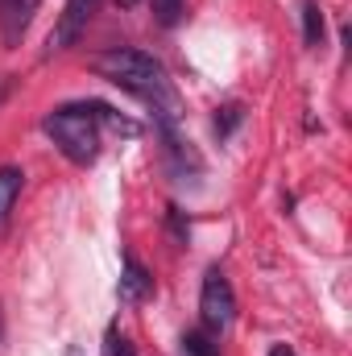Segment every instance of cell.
Returning a JSON list of instances; mask_svg holds the SVG:
<instances>
[{
    "instance_id": "cell-17",
    "label": "cell",
    "mask_w": 352,
    "mask_h": 356,
    "mask_svg": "<svg viewBox=\"0 0 352 356\" xmlns=\"http://www.w3.org/2000/svg\"><path fill=\"white\" fill-rule=\"evenodd\" d=\"M63 356H83V348H79V344H71V348H67Z\"/></svg>"
},
{
    "instance_id": "cell-5",
    "label": "cell",
    "mask_w": 352,
    "mask_h": 356,
    "mask_svg": "<svg viewBox=\"0 0 352 356\" xmlns=\"http://www.w3.org/2000/svg\"><path fill=\"white\" fill-rule=\"evenodd\" d=\"M150 294H154V277H150V269L141 266L137 257H125V266H120V286H116L120 307H137V302H145Z\"/></svg>"
},
{
    "instance_id": "cell-1",
    "label": "cell",
    "mask_w": 352,
    "mask_h": 356,
    "mask_svg": "<svg viewBox=\"0 0 352 356\" xmlns=\"http://www.w3.org/2000/svg\"><path fill=\"white\" fill-rule=\"evenodd\" d=\"M91 71L99 79L116 83L120 91L137 95L141 104H150L154 116H158V129H175L182 120V99H178L166 67L154 54H145V50H104V54L91 58Z\"/></svg>"
},
{
    "instance_id": "cell-6",
    "label": "cell",
    "mask_w": 352,
    "mask_h": 356,
    "mask_svg": "<svg viewBox=\"0 0 352 356\" xmlns=\"http://www.w3.org/2000/svg\"><path fill=\"white\" fill-rule=\"evenodd\" d=\"M33 8H38V0H0V33H4L8 46H17L25 38V29L33 21Z\"/></svg>"
},
{
    "instance_id": "cell-16",
    "label": "cell",
    "mask_w": 352,
    "mask_h": 356,
    "mask_svg": "<svg viewBox=\"0 0 352 356\" xmlns=\"http://www.w3.org/2000/svg\"><path fill=\"white\" fill-rule=\"evenodd\" d=\"M269 356H298V353H294V348H286V344H273V348H269Z\"/></svg>"
},
{
    "instance_id": "cell-4",
    "label": "cell",
    "mask_w": 352,
    "mask_h": 356,
    "mask_svg": "<svg viewBox=\"0 0 352 356\" xmlns=\"http://www.w3.org/2000/svg\"><path fill=\"white\" fill-rule=\"evenodd\" d=\"M95 4H99V0H67V4H63V13H58L54 29H50V38H46V54L71 50V46L83 38V29H88V21H91V13H95Z\"/></svg>"
},
{
    "instance_id": "cell-3",
    "label": "cell",
    "mask_w": 352,
    "mask_h": 356,
    "mask_svg": "<svg viewBox=\"0 0 352 356\" xmlns=\"http://www.w3.org/2000/svg\"><path fill=\"white\" fill-rule=\"evenodd\" d=\"M199 319L207 332H228L232 319H237V294H232V282L220 273V269H207L203 277V290H199Z\"/></svg>"
},
{
    "instance_id": "cell-2",
    "label": "cell",
    "mask_w": 352,
    "mask_h": 356,
    "mask_svg": "<svg viewBox=\"0 0 352 356\" xmlns=\"http://www.w3.org/2000/svg\"><path fill=\"white\" fill-rule=\"evenodd\" d=\"M42 133H46V137L58 145V154H63L67 162H75V166H91V162L99 158V145H104V129L95 124V116L83 108V99L46 112V116H42Z\"/></svg>"
},
{
    "instance_id": "cell-18",
    "label": "cell",
    "mask_w": 352,
    "mask_h": 356,
    "mask_svg": "<svg viewBox=\"0 0 352 356\" xmlns=\"http://www.w3.org/2000/svg\"><path fill=\"white\" fill-rule=\"evenodd\" d=\"M0 340H4V315H0Z\"/></svg>"
},
{
    "instance_id": "cell-7",
    "label": "cell",
    "mask_w": 352,
    "mask_h": 356,
    "mask_svg": "<svg viewBox=\"0 0 352 356\" xmlns=\"http://www.w3.org/2000/svg\"><path fill=\"white\" fill-rule=\"evenodd\" d=\"M83 108H88L91 116H95V124H99V129H108V133H120V137H137V133H141V124H137V120H129L125 112H116L112 104L83 99Z\"/></svg>"
},
{
    "instance_id": "cell-10",
    "label": "cell",
    "mask_w": 352,
    "mask_h": 356,
    "mask_svg": "<svg viewBox=\"0 0 352 356\" xmlns=\"http://www.w3.org/2000/svg\"><path fill=\"white\" fill-rule=\"evenodd\" d=\"M182 348H186V356H220V336L207 327H191V332H182Z\"/></svg>"
},
{
    "instance_id": "cell-9",
    "label": "cell",
    "mask_w": 352,
    "mask_h": 356,
    "mask_svg": "<svg viewBox=\"0 0 352 356\" xmlns=\"http://www.w3.org/2000/svg\"><path fill=\"white\" fill-rule=\"evenodd\" d=\"M298 8H303V42H307L311 50H315V46H323L328 25H323V8H319V0H303Z\"/></svg>"
},
{
    "instance_id": "cell-15",
    "label": "cell",
    "mask_w": 352,
    "mask_h": 356,
    "mask_svg": "<svg viewBox=\"0 0 352 356\" xmlns=\"http://www.w3.org/2000/svg\"><path fill=\"white\" fill-rule=\"evenodd\" d=\"M8 95H13V79H8V75H0V104H4Z\"/></svg>"
},
{
    "instance_id": "cell-13",
    "label": "cell",
    "mask_w": 352,
    "mask_h": 356,
    "mask_svg": "<svg viewBox=\"0 0 352 356\" xmlns=\"http://www.w3.org/2000/svg\"><path fill=\"white\" fill-rule=\"evenodd\" d=\"M170 236H175V245H186V236H191V224L182 220L178 207H170Z\"/></svg>"
},
{
    "instance_id": "cell-14",
    "label": "cell",
    "mask_w": 352,
    "mask_h": 356,
    "mask_svg": "<svg viewBox=\"0 0 352 356\" xmlns=\"http://www.w3.org/2000/svg\"><path fill=\"white\" fill-rule=\"evenodd\" d=\"M108 353H112V356H137V353H133V344H129L125 336H116V327H108Z\"/></svg>"
},
{
    "instance_id": "cell-12",
    "label": "cell",
    "mask_w": 352,
    "mask_h": 356,
    "mask_svg": "<svg viewBox=\"0 0 352 356\" xmlns=\"http://www.w3.org/2000/svg\"><path fill=\"white\" fill-rule=\"evenodd\" d=\"M154 4V17H158V25H178V17H182V4L186 0H150Z\"/></svg>"
},
{
    "instance_id": "cell-8",
    "label": "cell",
    "mask_w": 352,
    "mask_h": 356,
    "mask_svg": "<svg viewBox=\"0 0 352 356\" xmlns=\"http://www.w3.org/2000/svg\"><path fill=\"white\" fill-rule=\"evenodd\" d=\"M21 186H25V170H21V166H0V228H4V220H8V211L17 207Z\"/></svg>"
},
{
    "instance_id": "cell-11",
    "label": "cell",
    "mask_w": 352,
    "mask_h": 356,
    "mask_svg": "<svg viewBox=\"0 0 352 356\" xmlns=\"http://www.w3.org/2000/svg\"><path fill=\"white\" fill-rule=\"evenodd\" d=\"M241 124H245V108H241V104H224V108H216L211 129H216V137H220V141H228Z\"/></svg>"
}]
</instances>
